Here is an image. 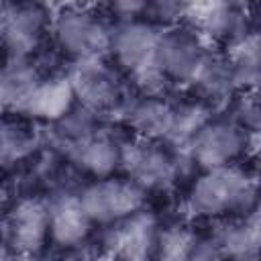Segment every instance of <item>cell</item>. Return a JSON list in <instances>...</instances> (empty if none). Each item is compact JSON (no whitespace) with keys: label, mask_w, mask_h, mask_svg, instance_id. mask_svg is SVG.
Wrapping results in <instances>:
<instances>
[{"label":"cell","mask_w":261,"mask_h":261,"mask_svg":"<svg viewBox=\"0 0 261 261\" xmlns=\"http://www.w3.org/2000/svg\"><path fill=\"white\" fill-rule=\"evenodd\" d=\"M184 202L196 218L224 220L249 214L257 210V175L241 163L200 171Z\"/></svg>","instance_id":"cell-1"},{"label":"cell","mask_w":261,"mask_h":261,"mask_svg":"<svg viewBox=\"0 0 261 261\" xmlns=\"http://www.w3.org/2000/svg\"><path fill=\"white\" fill-rule=\"evenodd\" d=\"M112 37L108 47L110 61L130 77L137 92L165 96L169 84L155 65V53L161 27L147 16L112 20Z\"/></svg>","instance_id":"cell-2"},{"label":"cell","mask_w":261,"mask_h":261,"mask_svg":"<svg viewBox=\"0 0 261 261\" xmlns=\"http://www.w3.org/2000/svg\"><path fill=\"white\" fill-rule=\"evenodd\" d=\"M112 18L90 4H65L51 12L49 37L71 63L108 57Z\"/></svg>","instance_id":"cell-3"},{"label":"cell","mask_w":261,"mask_h":261,"mask_svg":"<svg viewBox=\"0 0 261 261\" xmlns=\"http://www.w3.org/2000/svg\"><path fill=\"white\" fill-rule=\"evenodd\" d=\"M257 135H249L228 114H212L181 153L198 171L239 165L257 147Z\"/></svg>","instance_id":"cell-4"},{"label":"cell","mask_w":261,"mask_h":261,"mask_svg":"<svg viewBox=\"0 0 261 261\" xmlns=\"http://www.w3.org/2000/svg\"><path fill=\"white\" fill-rule=\"evenodd\" d=\"M67 75L75 94V104L98 118L120 112L128 98L124 73L108 57L71 63Z\"/></svg>","instance_id":"cell-5"},{"label":"cell","mask_w":261,"mask_h":261,"mask_svg":"<svg viewBox=\"0 0 261 261\" xmlns=\"http://www.w3.org/2000/svg\"><path fill=\"white\" fill-rule=\"evenodd\" d=\"M181 153L161 141L128 137L122 143L120 171L145 194L163 192L175 186L181 175Z\"/></svg>","instance_id":"cell-6"},{"label":"cell","mask_w":261,"mask_h":261,"mask_svg":"<svg viewBox=\"0 0 261 261\" xmlns=\"http://www.w3.org/2000/svg\"><path fill=\"white\" fill-rule=\"evenodd\" d=\"M77 198L92 224L102 226H110L145 210L147 202V194L124 175L90 179L77 190Z\"/></svg>","instance_id":"cell-7"},{"label":"cell","mask_w":261,"mask_h":261,"mask_svg":"<svg viewBox=\"0 0 261 261\" xmlns=\"http://www.w3.org/2000/svg\"><path fill=\"white\" fill-rule=\"evenodd\" d=\"M208 49L210 45L184 22L161 27L155 65L169 86H190Z\"/></svg>","instance_id":"cell-8"},{"label":"cell","mask_w":261,"mask_h":261,"mask_svg":"<svg viewBox=\"0 0 261 261\" xmlns=\"http://www.w3.org/2000/svg\"><path fill=\"white\" fill-rule=\"evenodd\" d=\"M51 12L37 2L0 4V43L6 57L33 59L49 35Z\"/></svg>","instance_id":"cell-9"},{"label":"cell","mask_w":261,"mask_h":261,"mask_svg":"<svg viewBox=\"0 0 261 261\" xmlns=\"http://www.w3.org/2000/svg\"><path fill=\"white\" fill-rule=\"evenodd\" d=\"M6 249L37 257L49 243V204L41 196H22L10 204L2 222Z\"/></svg>","instance_id":"cell-10"},{"label":"cell","mask_w":261,"mask_h":261,"mask_svg":"<svg viewBox=\"0 0 261 261\" xmlns=\"http://www.w3.org/2000/svg\"><path fill=\"white\" fill-rule=\"evenodd\" d=\"M159 232V222L153 212L139 210L137 214L114 222L104 234V253L116 261H153V249Z\"/></svg>","instance_id":"cell-11"},{"label":"cell","mask_w":261,"mask_h":261,"mask_svg":"<svg viewBox=\"0 0 261 261\" xmlns=\"http://www.w3.org/2000/svg\"><path fill=\"white\" fill-rule=\"evenodd\" d=\"M184 24L194 29L210 47L212 43L228 45L251 24L247 10L232 2H192L184 8Z\"/></svg>","instance_id":"cell-12"},{"label":"cell","mask_w":261,"mask_h":261,"mask_svg":"<svg viewBox=\"0 0 261 261\" xmlns=\"http://www.w3.org/2000/svg\"><path fill=\"white\" fill-rule=\"evenodd\" d=\"M75 106V94L67 71H49L41 73L18 114L35 122L53 124L67 116Z\"/></svg>","instance_id":"cell-13"},{"label":"cell","mask_w":261,"mask_h":261,"mask_svg":"<svg viewBox=\"0 0 261 261\" xmlns=\"http://www.w3.org/2000/svg\"><path fill=\"white\" fill-rule=\"evenodd\" d=\"M122 143L124 139L118 133L98 124L82 141H77L65 153V157L71 161L73 167H77L92 179L108 177L120 169Z\"/></svg>","instance_id":"cell-14"},{"label":"cell","mask_w":261,"mask_h":261,"mask_svg":"<svg viewBox=\"0 0 261 261\" xmlns=\"http://www.w3.org/2000/svg\"><path fill=\"white\" fill-rule=\"evenodd\" d=\"M49 204V243L59 249H75L92 232V220L80 204L77 192H59L47 200Z\"/></svg>","instance_id":"cell-15"},{"label":"cell","mask_w":261,"mask_h":261,"mask_svg":"<svg viewBox=\"0 0 261 261\" xmlns=\"http://www.w3.org/2000/svg\"><path fill=\"white\" fill-rule=\"evenodd\" d=\"M171 102L173 100H169L167 96L137 92L135 96H128L124 100L118 114L135 139L163 143L169 126Z\"/></svg>","instance_id":"cell-16"},{"label":"cell","mask_w":261,"mask_h":261,"mask_svg":"<svg viewBox=\"0 0 261 261\" xmlns=\"http://www.w3.org/2000/svg\"><path fill=\"white\" fill-rule=\"evenodd\" d=\"M190 88H194L196 96L206 104H210L212 108L220 104H228L234 98V94L241 92L224 49H216V47L208 49Z\"/></svg>","instance_id":"cell-17"},{"label":"cell","mask_w":261,"mask_h":261,"mask_svg":"<svg viewBox=\"0 0 261 261\" xmlns=\"http://www.w3.org/2000/svg\"><path fill=\"white\" fill-rule=\"evenodd\" d=\"M212 234L224 261H255L261 243L259 214L253 210L249 214L224 218Z\"/></svg>","instance_id":"cell-18"},{"label":"cell","mask_w":261,"mask_h":261,"mask_svg":"<svg viewBox=\"0 0 261 261\" xmlns=\"http://www.w3.org/2000/svg\"><path fill=\"white\" fill-rule=\"evenodd\" d=\"M212 114L214 108L204 100H200L198 96L171 102V116L163 143L184 153L186 147L192 143V139L198 135V130L212 118Z\"/></svg>","instance_id":"cell-19"},{"label":"cell","mask_w":261,"mask_h":261,"mask_svg":"<svg viewBox=\"0 0 261 261\" xmlns=\"http://www.w3.org/2000/svg\"><path fill=\"white\" fill-rule=\"evenodd\" d=\"M41 77L35 59L6 57L0 65V112H16Z\"/></svg>","instance_id":"cell-20"},{"label":"cell","mask_w":261,"mask_h":261,"mask_svg":"<svg viewBox=\"0 0 261 261\" xmlns=\"http://www.w3.org/2000/svg\"><path fill=\"white\" fill-rule=\"evenodd\" d=\"M224 53L232 65L239 90H257L261 77V39L255 27H249L228 45Z\"/></svg>","instance_id":"cell-21"},{"label":"cell","mask_w":261,"mask_h":261,"mask_svg":"<svg viewBox=\"0 0 261 261\" xmlns=\"http://www.w3.org/2000/svg\"><path fill=\"white\" fill-rule=\"evenodd\" d=\"M37 147L33 128L14 116H0V167H12L27 161Z\"/></svg>","instance_id":"cell-22"},{"label":"cell","mask_w":261,"mask_h":261,"mask_svg":"<svg viewBox=\"0 0 261 261\" xmlns=\"http://www.w3.org/2000/svg\"><path fill=\"white\" fill-rule=\"evenodd\" d=\"M196 239L198 232L184 222L159 226L153 249V261H188Z\"/></svg>","instance_id":"cell-23"},{"label":"cell","mask_w":261,"mask_h":261,"mask_svg":"<svg viewBox=\"0 0 261 261\" xmlns=\"http://www.w3.org/2000/svg\"><path fill=\"white\" fill-rule=\"evenodd\" d=\"M226 114L249 135L259 133V100L257 90H241L234 94V98L226 104Z\"/></svg>","instance_id":"cell-24"},{"label":"cell","mask_w":261,"mask_h":261,"mask_svg":"<svg viewBox=\"0 0 261 261\" xmlns=\"http://www.w3.org/2000/svg\"><path fill=\"white\" fill-rule=\"evenodd\" d=\"M188 261H224L214 234H198Z\"/></svg>","instance_id":"cell-25"},{"label":"cell","mask_w":261,"mask_h":261,"mask_svg":"<svg viewBox=\"0 0 261 261\" xmlns=\"http://www.w3.org/2000/svg\"><path fill=\"white\" fill-rule=\"evenodd\" d=\"M0 261H35L33 255H22V253H14L6 247H0Z\"/></svg>","instance_id":"cell-26"},{"label":"cell","mask_w":261,"mask_h":261,"mask_svg":"<svg viewBox=\"0 0 261 261\" xmlns=\"http://www.w3.org/2000/svg\"><path fill=\"white\" fill-rule=\"evenodd\" d=\"M10 192H8V188L0 181V222H2V218H4V214L8 212V208H10Z\"/></svg>","instance_id":"cell-27"},{"label":"cell","mask_w":261,"mask_h":261,"mask_svg":"<svg viewBox=\"0 0 261 261\" xmlns=\"http://www.w3.org/2000/svg\"><path fill=\"white\" fill-rule=\"evenodd\" d=\"M59 261H82V259H77V257H61Z\"/></svg>","instance_id":"cell-28"}]
</instances>
